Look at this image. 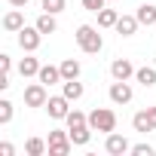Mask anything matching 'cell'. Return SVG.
Returning <instances> with one entry per match:
<instances>
[{
    "label": "cell",
    "mask_w": 156,
    "mask_h": 156,
    "mask_svg": "<svg viewBox=\"0 0 156 156\" xmlns=\"http://www.w3.org/2000/svg\"><path fill=\"white\" fill-rule=\"evenodd\" d=\"M73 37H76V43H80V49H83V52H89V55H98V52H101V46H104L101 34H98L92 25H80Z\"/></svg>",
    "instance_id": "cell-1"
},
{
    "label": "cell",
    "mask_w": 156,
    "mask_h": 156,
    "mask_svg": "<svg viewBox=\"0 0 156 156\" xmlns=\"http://www.w3.org/2000/svg\"><path fill=\"white\" fill-rule=\"evenodd\" d=\"M89 126L95 129V132H113L116 129V113L110 110V107H95L92 113H89Z\"/></svg>",
    "instance_id": "cell-2"
},
{
    "label": "cell",
    "mask_w": 156,
    "mask_h": 156,
    "mask_svg": "<svg viewBox=\"0 0 156 156\" xmlns=\"http://www.w3.org/2000/svg\"><path fill=\"white\" fill-rule=\"evenodd\" d=\"M70 147H73L70 132H61V129H52V132H49V153H52V156H67Z\"/></svg>",
    "instance_id": "cell-3"
},
{
    "label": "cell",
    "mask_w": 156,
    "mask_h": 156,
    "mask_svg": "<svg viewBox=\"0 0 156 156\" xmlns=\"http://www.w3.org/2000/svg\"><path fill=\"white\" fill-rule=\"evenodd\" d=\"M40 40H43V34H40L37 25H34V28L25 25V28L19 31V46H22L25 52H37V49H40Z\"/></svg>",
    "instance_id": "cell-4"
},
{
    "label": "cell",
    "mask_w": 156,
    "mask_h": 156,
    "mask_svg": "<svg viewBox=\"0 0 156 156\" xmlns=\"http://www.w3.org/2000/svg\"><path fill=\"white\" fill-rule=\"evenodd\" d=\"M46 101H49V95H46V86H43L40 80L25 89V104H28V107H46Z\"/></svg>",
    "instance_id": "cell-5"
},
{
    "label": "cell",
    "mask_w": 156,
    "mask_h": 156,
    "mask_svg": "<svg viewBox=\"0 0 156 156\" xmlns=\"http://www.w3.org/2000/svg\"><path fill=\"white\" fill-rule=\"evenodd\" d=\"M104 150H107L110 156H122V153H132V144H129V138H126V135L110 132V135H107V141H104Z\"/></svg>",
    "instance_id": "cell-6"
},
{
    "label": "cell",
    "mask_w": 156,
    "mask_h": 156,
    "mask_svg": "<svg viewBox=\"0 0 156 156\" xmlns=\"http://www.w3.org/2000/svg\"><path fill=\"white\" fill-rule=\"evenodd\" d=\"M46 110H49L52 119H67V113H70V101H67L64 95H52V98L46 101Z\"/></svg>",
    "instance_id": "cell-7"
},
{
    "label": "cell",
    "mask_w": 156,
    "mask_h": 156,
    "mask_svg": "<svg viewBox=\"0 0 156 156\" xmlns=\"http://www.w3.org/2000/svg\"><path fill=\"white\" fill-rule=\"evenodd\" d=\"M132 86H129V80H113V86H110V101L113 104H129L132 101Z\"/></svg>",
    "instance_id": "cell-8"
},
{
    "label": "cell",
    "mask_w": 156,
    "mask_h": 156,
    "mask_svg": "<svg viewBox=\"0 0 156 156\" xmlns=\"http://www.w3.org/2000/svg\"><path fill=\"white\" fill-rule=\"evenodd\" d=\"M110 73H113V80H129V76H135V64L129 58H113Z\"/></svg>",
    "instance_id": "cell-9"
},
{
    "label": "cell",
    "mask_w": 156,
    "mask_h": 156,
    "mask_svg": "<svg viewBox=\"0 0 156 156\" xmlns=\"http://www.w3.org/2000/svg\"><path fill=\"white\" fill-rule=\"evenodd\" d=\"M25 28V16H22V9L16 6V9H9L6 16H3V31H9V34H19Z\"/></svg>",
    "instance_id": "cell-10"
},
{
    "label": "cell",
    "mask_w": 156,
    "mask_h": 156,
    "mask_svg": "<svg viewBox=\"0 0 156 156\" xmlns=\"http://www.w3.org/2000/svg\"><path fill=\"white\" fill-rule=\"evenodd\" d=\"M37 80L43 86H55V83H64V76H61V67H52V64H43L40 73H37Z\"/></svg>",
    "instance_id": "cell-11"
},
{
    "label": "cell",
    "mask_w": 156,
    "mask_h": 156,
    "mask_svg": "<svg viewBox=\"0 0 156 156\" xmlns=\"http://www.w3.org/2000/svg\"><path fill=\"white\" fill-rule=\"evenodd\" d=\"M138 16H119V22H116V34L119 37H135V31H138Z\"/></svg>",
    "instance_id": "cell-12"
},
{
    "label": "cell",
    "mask_w": 156,
    "mask_h": 156,
    "mask_svg": "<svg viewBox=\"0 0 156 156\" xmlns=\"http://www.w3.org/2000/svg\"><path fill=\"white\" fill-rule=\"evenodd\" d=\"M67 132H70V141H73L76 147H86L95 129H92V126H76V129H67Z\"/></svg>",
    "instance_id": "cell-13"
},
{
    "label": "cell",
    "mask_w": 156,
    "mask_h": 156,
    "mask_svg": "<svg viewBox=\"0 0 156 156\" xmlns=\"http://www.w3.org/2000/svg\"><path fill=\"white\" fill-rule=\"evenodd\" d=\"M61 86H64V89H61V95H64L67 101H80V98H83V92H86V89H83V83H76V80H64Z\"/></svg>",
    "instance_id": "cell-14"
},
{
    "label": "cell",
    "mask_w": 156,
    "mask_h": 156,
    "mask_svg": "<svg viewBox=\"0 0 156 156\" xmlns=\"http://www.w3.org/2000/svg\"><path fill=\"white\" fill-rule=\"evenodd\" d=\"M135 16H138V22H141V25H147V28L153 25V28H156V6H153V3H141Z\"/></svg>",
    "instance_id": "cell-15"
},
{
    "label": "cell",
    "mask_w": 156,
    "mask_h": 156,
    "mask_svg": "<svg viewBox=\"0 0 156 156\" xmlns=\"http://www.w3.org/2000/svg\"><path fill=\"white\" fill-rule=\"evenodd\" d=\"M25 153H28V156H43V153H49V141H43V138H28Z\"/></svg>",
    "instance_id": "cell-16"
},
{
    "label": "cell",
    "mask_w": 156,
    "mask_h": 156,
    "mask_svg": "<svg viewBox=\"0 0 156 156\" xmlns=\"http://www.w3.org/2000/svg\"><path fill=\"white\" fill-rule=\"evenodd\" d=\"M135 80H138L144 89L156 86V67H138V70H135Z\"/></svg>",
    "instance_id": "cell-17"
},
{
    "label": "cell",
    "mask_w": 156,
    "mask_h": 156,
    "mask_svg": "<svg viewBox=\"0 0 156 156\" xmlns=\"http://www.w3.org/2000/svg\"><path fill=\"white\" fill-rule=\"evenodd\" d=\"M98 16V28H116V22H119V12L116 9H101V12H95Z\"/></svg>",
    "instance_id": "cell-18"
},
{
    "label": "cell",
    "mask_w": 156,
    "mask_h": 156,
    "mask_svg": "<svg viewBox=\"0 0 156 156\" xmlns=\"http://www.w3.org/2000/svg\"><path fill=\"white\" fill-rule=\"evenodd\" d=\"M34 25L40 28V34H55V31H58V22H55V16H52V12H43Z\"/></svg>",
    "instance_id": "cell-19"
},
{
    "label": "cell",
    "mask_w": 156,
    "mask_h": 156,
    "mask_svg": "<svg viewBox=\"0 0 156 156\" xmlns=\"http://www.w3.org/2000/svg\"><path fill=\"white\" fill-rule=\"evenodd\" d=\"M58 67H61V76H64V80H76V76H80V61H76V58H64Z\"/></svg>",
    "instance_id": "cell-20"
},
{
    "label": "cell",
    "mask_w": 156,
    "mask_h": 156,
    "mask_svg": "<svg viewBox=\"0 0 156 156\" xmlns=\"http://www.w3.org/2000/svg\"><path fill=\"white\" fill-rule=\"evenodd\" d=\"M40 67H43V64H40L37 58H22V61H19V73H22V76H37Z\"/></svg>",
    "instance_id": "cell-21"
},
{
    "label": "cell",
    "mask_w": 156,
    "mask_h": 156,
    "mask_svg": "<svg viewBox=\"0 0 156 156\" xmlns=\"http://www.w3.org/2000/svg\"><path fill=\"white\" fill-rule=\"evenodd\" d=\"M132 126H135V132H153V126H150V116H147V110H141V113H135L132 116Z\"/></svg>",
    "instance_id": "cell-22"
},
{
    "label": "cell",
    "mask_w": 156,
    "mask_h": 156,
    "mask_svg": "<svg viewBox=\"0 0 156 156\" xmlns=\"http://www.w3.org/2000/svg\"><path fill=\"white\" fill-rule=\"evenodd\" d=\"M76 126H89V116L83 110H70L67 113V129H76Z\"/></svg>",
    "instance_id": "cell-23"
},
{
    "label": "cell",
    "mask_w": 156,
    "mask_h": 156,
    "mask_svg": "<svg viewBox=\"0 0 156 156\" xmlns=\"http://www.w3.org/2000/svg\"><path fill=\"white\" fill-rule=\"evenodd\" d=\"M64 3H67V0H43V3H40V9H43V12H52V16H58V12L64 9Z\"/></svg>",
    "instance_id": "cell-24"
},
{
    "label": "cell",
    "mask_w": 156,
    "mask_h": 156,
    "mask_svg": "<svg viewBox=\"0 0 156 156\" xmlns=\"http://www.w3.org/2000/svg\"><path fill=\"white\" fill-rule=\"evenodd\" d=\"M9 119H12V101H6V98H3V101H0V122L6 126Z\"/></svg>",
    "instance_id": "cell-25"
},
{
    "label": "cell",
    "mask_w": 156,
    "mask_h": 156,
    "mask_svg": "<svg viewBox=\"0 0 156 156\" xmlns=\"http://www.w3.org/2000/svg\"><path fill=\"white\" fill-rule=\"evenodd\" d=\"M153 153H156V150H153L150 144H135V147H132V156H153Z\"/></svg>",
    "instance_id": "cell-26"
},
{
    "label": "cell",
    "mask_w": 156,
    "mask_h": 156,
    "mask_svg": "<svg viewBox=\"0 0 156 156\" xmlns=\"http://www.w3.org/2000/svg\"><path fill=\"white\" fill-rule=\"evenodd\" d=\"M104 3H107V0H83V6H86L89 12H101V9H104Z\"/></svg>",
    "instance_id": "cell-27"
},
{
    "label": "cell",
    "mask_w": 156,
    "mask_h": 156,
    "mask_svg": "<svg viewBox=\"0 0 156 156\" xmlns=\"http://www.w3.org/2000/svg\"><path fill=\"white\" fill-rule=\"evenodd\" d=\"M16 153V147L9 144V141H3V144H0V156H12Z\"/></svg>",
    "instance_id": "cell-28"
},
{
    "label": "cell",
    "mask_w": 156,
    "mask_h": 156,
    "mask_svg": "<svg viewBox=\"0 0 156 156\" xmlns=\"http://www.w3.org/2000/svg\"><path fill=\"white\" fill-rule=\"evenodd\" d=\"M0 67H3V73H9V67H12V58H9V55H0Z\"/></svg>",
    "instance_id": "cell-29"
},
{
    "label": "cell",
    "mask_w": 156,
    "mask_h": 156,
    "mask_svg": "<svg viewBox=\"0 0 156 156\" xmlns=\"http://www.w3.org/2000/svg\"><path fill=\"white\" fill-rule=\"evenodd\" d=\"M147 116H150V126H153V132H156V107H147Z\"/></svg>",
    "instance_id": "cell-30"
},
{
    "label": "cell",
    "mask_w": 156,
    "mask_h": 156,
    "mask_svg": "<svg viewBox=\"0 0 156 156\" xmlns=\"http://www.w3.org/2000/svg\"><path fill=\"white\" fill-rule=\"evenodd\" d=\"M9 6H19L22 9V6H28V0H9Z\"/></svg>",
    "instance_id": "cell-31"
}]
</instances>
